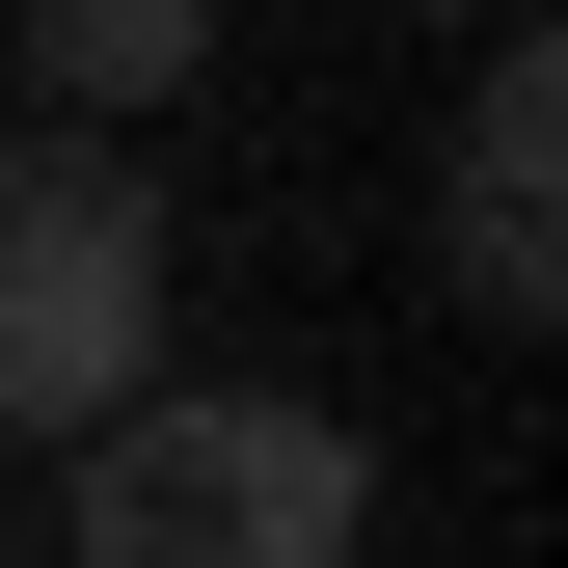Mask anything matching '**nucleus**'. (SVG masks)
I'll list each match as a JSON object with an SVG mask.
<instances>
[{
  "label": "nucleus",
  "mask_w": 568,
  "mask_h": 568,
  "mask_svg": "<svg viewBox=\"0 0 568 568\" xmlns=\"http://www.w3.org/2000/svg\"><path fill=\"white\" fill-rule=\"evenodd\" d=\"M54 541H82V568H352V541H379V460H352V406L135 379L82 434V487H54Z\"/></svg>",
  "instance_id": "nucleus-1"
},
{
  "label": "nucleus",
  "mask_w": 568,
  "mask_h": 568,
  "mask_svg": "<svg viewBox=\"0 0 568 568\" xmlns=\"http://www.w3.org/2000/svg\"><path fill=\"white\" fill-rule=\"evenodd\" d=\"M135 379H190V244L135 135H0V434L82 460Z\"/></svg>",
  "instance_id": "nucleus-2"
},
{
  "label": "nucleus",
  "mask_w": 568,
  "mask_h": 568,
  "mask_svg": "<svg viewBox=\"0 0 568 568\" xmlns=\"http://www.w3.org/2000/svg\"><path fill=\"white\" fill-rule=\"evenodd\" d=\"M434 271H460V325H568V54L541 28H487V82H460V217H434Z\"/></svg>",
  "instance_id": "nucleus-3"
},
{
  "label": "nucleus",
  "mask_w": 568,
  "mask_h": 568,
  "mask_svg": "<svg viewBox=\"0 0 568 568\" xmlns=\"http://www.w3.org/2000/svg\"><path fill=\"white\" fill-rule=\"evenodd\" d=\"M28 28V82L82 109V135H135V109H190V54H217V0H0Z\"/></svg>",
  "instance_id": "nucleus-4"
},
{
  "label": "nucleus",
  "mask_w": 568,
  "mask_h": 568,
  "mask_svg": "<svg viewBox=\"0 0 568 568\" xmlns=\"http://www.w3.org/2000/svg\"><path fill=\"white\" fill-rule=\"evenodd\" d=\"M487 28H541V0H487Z\"/></svg>",
  "instance_id": "nucleus-5"
}]
</instances>
